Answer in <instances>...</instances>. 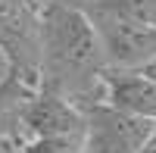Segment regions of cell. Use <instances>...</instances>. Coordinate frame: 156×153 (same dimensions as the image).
I'll use <instances>...</instances> for the list:
<instances>
[{"label": "cell", "instance_id": "7", "mask_svg": "<svg viewBox=\"0 0 156 153\" xmlns=\"http://www.w3.org/2000/svg\"><path fill=\"white\" fill-rule=\"evenodd\" d=\"M19 137H0V153H19Z\"/></svg>", "mask_w": 156, "mask_h": 153}, {"label": "cell", "instance_id": "5", "mask_svg": "<svg viewBox=\"0 0 156 153\" xmlns=\"http://www.w3.org/2000/svg\"><path fill=\"white\" fill-rule=\"evenodd\" d=\"M100 100L137 119L156 122V81L137 69H103Z\"/></svg>", "mask_w": 156, "mask_h": 153}, {"label": "cell", "instance_id": "1", "mask_svg": "<svg viewBox=\"0 0 156 153\" xmlns=\"http://www.w3.org/2000/svg\"><path fill=\"white\" fill-rule=\"evenodd\" d=\"M41 87L87 106L100 100V75L106 69L97 31L87 12L69 0H41Z\"/></svg>", "mask_w": 156, "mask_h": 153}, {"label": "cell", "instance_id": "4", "mask_svg": "<svg viewBox=\"0 0 156 153\" xmlns=\"http://www.w3.org/2000/svg\"><path fill=\"white\" fill-rule=\"evenodd\" d=\"M84 128V109L53 91L37 87L19 106V137H78Z\"/></svg>", "mask_w": 156, "mask_h": 153}, {"label": "cell", "instance_id": "10", "mask_svg": "<svg viewBox=\"0 0 156 153\" xmlns=\"http://www.w3.org/2000/svg\"><path fill=\"white\" fill-rule=\"evenodd\" d=\"M6 72H9V66H6V56H3V53H0V81H3V78H6Z\"/></svg>", "mask_w": 156, "mask_h": 153}, {"label": "cell", "instance_id": "6", "mask_svg": "<svg viewBox=\"0 0 156 153\" xmlns=\"http://www.w3.org/2000/svg\"><path fill=\"white\" fill-rule=\"evenodd\" d=\"M28 94H34V91L6 72V78L0 81V137H19V106Z\"/></svg>", "mask_w": 156, "mask_h": 153}, {"label": "cell", "instance_id": "3", "mask_svg": "<svg viewBox=\"0 0 156 153\" xmlns=\"http://www.w3.org/2000/svg\"><path fill=\"white\" fill-rule=\"evenodd\" d=\"M84 128H81V153H140L153 122L122 112L103 100L81 106Z\"/></svg>", "mask_w": 156, "mask_h": 153}, {"label": "cell", "instance_id": "2", "mask_svg": "<svg viewBox=\"0 0 156 153\" xmlns=\"http://www.w3.org/2000/svg\"><path fill=\"white\" fill-rule=\"evenodd\" d=\"M97 31L106 69H140L156 56V25L137 22L131 16L103 9L94 3H78Z\"/></svg>", "mask_w": 156, "mask_h": 153}, {"label": "cell", "instance_id": "8", "mask_svg": "<svg viewBox=\"0 0 156 153\" xmlns=\"http://www.w3.org/2000/svg\"><path fill=\"white\" fill-rule=\"evenodd\" d=\"M140 153H156V122H153V128H150V134H147L144 147H140Z\"/></svg>", "mask_w": 156, "mask_h": 153}, {"label": "cell", "instance_id": "9", "mask_svg": "<svg viewBox=\"0 0 156 153\" xmlns=\"http://www.w3.org/2000/svg\"><path fill=\"white\" fill-rule=\"evenodd\" d=\"M137 72H144V75H147V78H150V81H156V56H153L150 62H144V66H140Z\"/></svg>", "mask_w": 156, "mask_h": 153}]
</instances>
